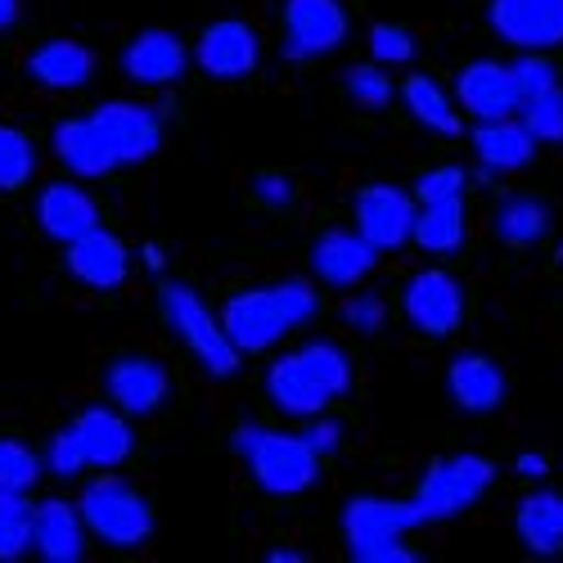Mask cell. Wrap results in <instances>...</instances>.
<instances>
[{
	"label": "cell",
	"mask_w": 563,
	"mask_h": 563,
	"mask_svg": "<svg viewBox=\"0 0 563 563\" xmlns=\"http://www.w3.org/2000/svg\"><path fill=\"white\" fill-rule=\"evenodd\" d=\"M352 388V361L339 343H307L302 352H289L279 356L271 369H266V393L271 401L285 410V415H298V419H316L324 415L334 397H343Z\"/></svg>",
	"instance_id": "cell-1"
},
{
	"label": "cell",
	"mask_w": 563,
	"mask_h": 563,
	"mask_svg": "<svg viewBox=\"0 0 563 563\" xmlns=\"http://www.w3.org/2000/svg\"><path fill=\"white\" fill-rule=\"evenodd\" d=\"M316 307H320V294H311V285H302V279H289V285L234 294L221 311V324L240 352H266L289 330L307 324L316 316Z\"/></svg>",
	"instance_id": "cell-2"
},
{
	"label": "cell",
	"mask_w": 563,
	"mask_h": 563,
	"mask_svg": "<svg viewBox=\"0 0 563 563\" xmlns=\"http://www.w3.org/2000/svg\"><path fill=\"white\" fill-rule=\"evenodd\" d=\"M410 528H424L415 496L410 500H388V496H356L343 509V532L347 550L361 563H415L419 554L401 545Z\"/></svg>",
	"instance_id": "cell-3"
},
{
	"label": "cell",
	"mask_w": 563,
	"mask_h": 563,
	"mask_svg": "<svg viewBox=\"0 0 563 563\" xmlns=\"http://www.w3.org/2000/svg\"><path fill=\"white\" fill-rule=\"evenodd\" d=\"M240 451L253 468V478L271 496H298L316 483L320 455L302 433H275V429H240Z\"/></svg>",
	"instance_id": "cell-4"
},
{
	"label": "cell",
	"mask_w": 563,
	"mask_h": 563,
	"mask_svg": "<svg viewBox=\"0 0 563 563\" xmlns=\"http://www.w3.org/2000/svg\"><path fill=\"white\" fill-rule=\"evenodd\" d=\"M492 478H496L492 460H487V455H474V451L433 460L429 474H424V483H419V492H415V505H419V514H424V523L455 519L460 509H468L474 500L487 496Z\"/></svg>",
	"instance_id": "cell-5"
},
{
	"label": "cell",
	"mask_w": 563,
	"mask_h": 563,
	"mask_svg": "<svg viewBox=\"0 0 563 563\" xmlns=\"http://www.w3.org/2000/svg\"><path fill=\"white\" fill-rule=\"evenodd\" d=\"M163 311H167V324L185 339V347H190L199 356V365L208 374H217V379H225V374L240 369V347H234V339L225 334V324L199 302L195 289L185 285H167L163 289Z\"/></svg>",
	"instance_id": "cell-6"
},
{
	"label": "cell",
	"mask_w": 563,
	"mask_h": 563,
	"mask_svg": "<svg viewBox=\"0 0 563 563\" xmlns=\"http://www.w3.org/2000/svg\"><path fill=\"white\" fill-rule=\"evenodd\" d=\"M81 519L109 545H140L154 532V514L122 478H100L81 496Z\"/></svg>",
	"instance_id": "cell-7"
},
{
	"label": "cell",
	"mask_w": 563,
	"mask_h": 563,
	"mask_svg": "<svg viewBox=\"0 0 563 563\" xmlns=\"http://www.w3.org/2000/svg\"><path fill=\"white\" fill-rule=\"evenodd\" d=\"M496 36L514 51H554L563 45V0H492Z\"/></svg>",
	"instance_id": "cell-8"
},
{
	"label": "cell",
	"mask_w": 563,
	"mask_h": 563,
	"mask_svg": "<svg viewBox=\"0 0 563 563\" xmlns=\"http://www.w3.org/2000/svg\"><path fill=\"white\" fill-rule=\"evenodd\" d=\"M455 96L478 122L514 118L523 109V90H519V77H514V64H500V59L464 64L460 77H455Z\"/></svg>",
	"instance_id": "cell-9"
},
{
	"label": "cell",
	"mask_w": 563,
	"mask_h": 563,
	"mask_svg": "<svg viewBox=\"0 0 563 563\" xmlns=\"http://www.w3.org/2000/svg\"><path fill=\"white\" fill-rule=\"evenodd\" d=\"M406 320L415 324L419 334H433L446 339L455 324L464 320V294H460V279L446 271H419L410 275V285L401 294Z\"/></svg>",
	"instance_id": "cell-10"
},
{
	"label": "cell",
	"mask_w": 563,
	"mask_h": 563,
	"mask_svg": "<svg viewBox=\"0 0 563 563\" xmlns=\"http://www.w3.org/2000/svg\"><path fill=\"white\" fill-rule=\"evenodd\" d=\"M285 55L289 59H316L330 55L347 36V14L339 0H285Z\"/></svg>",
	"instance_id": "cell-11"
},
{
	"label": "cell",
	"mask_w": 563,
	"mask_h": 563,
	"mask_svg": "<svg viewBox=\"0 0 563 563\" xmlns=\"http://www.w3.org/2000/svg\"><path fill=\"white\" fill-rule=\"evenodd\" d=\"M415 199L397 185H365L356 195V230L374 249H401L406 240H415Z\"/></svg>",
	"instance_id": "cell-12"
},
{
	"label": "cell",
	"mask_w": 563,
	"mask_h": 563,
	"mask_svg": "<svg viewBox=\"0 0 563 563\" xmlns=\"http://www.w3.org/2000/svg\"><path fill=\"white\" fill-rule=\"evenodd\" d=\"M257 32L249 23H212L203 36H199V68L208 77H221V81H234V77H249L257 68Z\"/></svg>",
	"instance_id": "cell-13"
},
{
	"label": "cell",
	"mask_w": 563,
	"mask_h": 563,
	"mask_svg": "<svg viewBox=\"0 0 563 563\" xmlns=\"http://www.w3.org/2000/svg\"><path fill=\"white\" fill-rule=\"evenodd\" d=\"M96 122L104 126L109 145L118 150L122 163H145V158H154L158 145H163V126H158L154 109H145V104H126V100L100 104V109H96Z\"/></svg>",
	"instance_id": "cell-14"
},
{
	"label": "cell",
	"mask_w": 563,
	"mask_h": 563,
	"mask_svg": "<svg viewBox=\"0 0 563 563\" xmlns=\"http://www.w3.org/2000/svg\"><path fill=\"white\" fill-rule=\"evenodd\" d=\"M374 253L379 249H374L361 230H330V234L316 240L311 266H316V275L324 279V285L347 289V285H356V279H365L374 271V262H379Z\"/></svg>",
	"instance_id": "cell-15"
},
{
	"label": "cell",
	"mask_w": 563,
	"mask_h": 563,
	"mask_svg": "<svg viewBox=\"0 0 563 563\" xmlns=\"http://www.w3.org/2000/svg\"><path fill=\"white\" fill-rule=\"evenodd\" d=\"M446 388H451V401L468 415H487L505 401V374L492 356L483 352H460L446 369Z\"/></svg>",
	"instance_id": "cell-16"
},
{
	"label": "cell",
	"mask_w": 563,
	"mask_h": 563,
	"mask_svg": "<svg viewBox=\"0 0 563 563\" xmlns=\"http://www.w3.org/2000/svg\"><path fill=\"white\" fill-rule=\"evenodd\" d=\"M126 266H131V257H126L122 240L109 230H100V225L68 244V271L90 289H118L126 279Z\"/></svg>",
	"instance_id": "cell-17"
},
{
	"label": "cell",
	"mask_w": 563,
	"mask_h": 563,
	"mask_svg": "<svg viewBox=\"0 0 563 563\" xmlns=\"http://www.w3.org/2000/svg\"><path fill=\"white\" fill-rule=\"evenodd\" d=\"M537 145L541 140L528 131L523 118H492V122H478L474 131V154L483 172H519L537 158Z\"/></svg>",
	"instance_id": "cell-18"
},
{
	"label": "cell",
	"mask_w": 563,
	"mask_h": 563,
	"mask_svg": "<svg viewBox=\"0 0 563 563\" xmlns=\"http://www.w3.org/2000/svg\"><path fill=\"white\" fill-rule=\"evenodd\" d=\"M86 541V519H81V505L68 500H41L36 505V537L32 550L45 563H77Z\"/></svg>",
	"instance_id": "cell-19"
},
{
	"label": "cell",
	"mask_w": 563,
	"mask_h": 563,
	"mask_svg": "<svg viewBox=\"0 0 563 563\" xmlns=\"http://www.w3.org/2000/svg\"><path fill=\"white\" fill-rule=\"evenodd\" d=\"M122 68L140 86H167V81H176L185 73V45L163 27L140 32L122 51Z\"/></svg>",
	"instance_id": "cell-20"
},
{
	"label": "cell",
	"mask_w": 563,
	"mask_h": 563,
	"mask_svg": "<svg viewBox=\"0 0 563 563\" xmlns=\"http://www.w3.org/2000/svg\"><path fill=\"white\" fill-rule=\"evenodd\" d=\"M55 154L77 172V176H104L113 172L122 158L118 150L109 145V135L96 118H73V122H59L55 126Z\"/></svg>",
	"instance_id": "cell-21"
},
{
	"label": "cell",
	"mask_w": 563,
	"mask_h": 563,
	"mask_svg": "<svg viewBox=\"0 0 563 563\" xmlns=\"http://www.w3.org/2000/svg\"><path fill=\"white\" fill-rule=\"evenodd\" d=\"M36 221L51 240L73 244L86 230L100 225V212H96V203H90V195H81L77 185H51V190L36 199Z\"/></svg>",
	"instance_id": "cell-22"
},
{
	"label": "cell",
	"mask_w": 563,
	"mask_h": 563,
	"mask_svg": "<svg viewBox=\"0 0 563 563\" xmlns=\"http://www.w3.org/2000/svg\"><path fill=\"white\" fill-rule=\"evenodd\" d=\"M109 397L126 410V415H150L158 410V401L167 397V369L154 361L126 356L109 369Z\"/></svg>",
	"instance_id": "cell-23"
},
{
	"label": "cell",
	"mask_w": 563,
	"mask_h": 563,
	"mask_svg": "<svg viewBox=\"0 0 563 563\" xmlns=\"http://www.w3.org/2000/svg\"><path fill=\"white\" fill-rule=\"evenodd\" d=\"M519 541L532 554H559L563 550V496L559 492H532L519 500Z\"/></svg>",
	"instance_id": "cell-24"
},
{
	"label": "cell",
	"mask_w": 563,
	"mask_h": 563,
	"mask_svg": "<svg viewBox=\"0 0 563 563\" xmlns=\"http://www.w3.org/2000/svg\"><path fill=\"white\" fill-rule=\"evenodd\" d=\"M90 51L81 41H45L41 51L27 59V73L41 81V86H51V90H77V86H86V77H90Z\"/></svg>",
	"instance_id": "cell-25"
},
{
	"label": "cell",
	"mask_w": 563,
	"mask_h": 563,
	"mask_svg": "<svg viewBox=\"0 0 563 563\" xmlns=\"http://www.w3.org/2000/svg\"><path fill=\"white\" fill-rule=\"evenodd\" d=\"M77 433H81V446H86V460L96 464V468H113L131 455V429H126V419L96 406V410H86L77 419Z\"/></svg>",
	"instance_id": "cell-26"
},
{
	"label": "cell",
	"mask_w": 563,
	"mask_h": 563,
	"mask_svg": "<svg viewBox=\"0 0 563 563\" xmlns=\"http://www.w3.org/2000/svg\"><path fill=\"white\" fill-rule=\"evenodd\" d=\"M401 100H406V109L415 113V122L419 126H429L433 135H460L464 131V118L455 113V104H451V96L433 81V77H410L406 86H401Z\"/></svg>",
	"instance_id": "cell-27"
},
{
	"label": "cell",
	"mask_w": 563,
	"mask_h": 563,
	"mask_svg": "<svg viewBox=\"0 0 563 563\" xmlns=\"http://www.w3.org/2000/svg\"><path fill=\"white\" fill-rule=\"evenodd\" d=\"M550 234V208L528 199V195H514L496 208V240L509 249H528L537 240Z\"/></svg>",
	"instance_id": "cell-28"
},
{
	"label": "cell",
	"mask_w": 563,
	"mask_h": 563,
	"mask_svg": "<svg viewBox=\"0 0 563 563\" xmlns=\"http://www.w3.org/2000/svg\"><path fill=\"white\" fill-rule=\"evenodd\" d=\"M415 244L424 253H455L464 244V199L424 203L415 217Z\"/></svg>",
	"instance_id": "cell-29"
},
{
	"label": "cell",
	"mask_w": 563,
	"mask_h": 563,
	"mask_svg": "<svg viewBox=\"0 0 563 563\" xmlns=\"http://www.w3.org/2000/svg\"><path fill=\"white\" fill-rule=\"evenodd\" d=\"M36 537V509L23 492H0V563H14L32 550Z\"/></svg>",
	"instance_id": "cell-30"
},
{
	"label": "cell",
	"mask_w": 563,
	"mask_h": 563,
	"mask_svg": "<svg viewBox=\"0 0 563 563\" xmlns=\"http://www.w3.org/2000/svg\"><path fill=\"white\" fill-rule=\"evenodd\" d=\"M519 118L528 122V131L541 140V145H563V86L545 90V96L523 100Z\"/></svg>",
	"instance_id": "cell-31"
},
{
	"label": "cell",
	"mask_w": 563,
	"mask_h": 563,
	"mask_svg": "<svg viewBox=\"0 0 563 563\" xmlns=\"http://www.w3.org/2000/svg\"><path fill=\"white\" fill-rule=\"evenodd\" d=\"M32 167H36L32 140L14 126H0V190H19V185H27Z\"/></svg>",
	"instance_id": "cell-32"
},
{
	"label": "cell",
	"mask_w": 563,
	"mask_h": 563,
	"mask_svg": "<svg viewBox=\"0 0 563 563\" xmlns=\"http://www.w3.org/2000/svg\"><path fill=\"white\" fill-rule=\"evenodd\" d=\"M41 478V460L23 442H0V492H27Z\"/></svg>",
	"instance_id": "cell-33"
},
{
	"label": "cell",
	"mask_w": 563,
	"mask_h": 563,
	"mask_svg": "<svg viewBox=\"0 0 563 563\" xmlns=\"http://www.w3.org/2000/svg\"><path fill=\"white\" fill-rule=\"evenodd\" d=\"M347 96L365 109H388L393 104V77L379 68V59L374 64H361L347 73Z\"/></svg>",
	"instance_id": "cell-34"
},
{
	"label": "cell",
	"mask_w": 563,
	"mask_h": 563,
	"mask_svg": "<svg viewBox=\"0 0 563 563\" xmlns=\"http://www.w3.org/2000/svg\"><path fill=\"white\" fill-rule=\"evenodd\" d=\"M514 77H519L523 100L545 96V90H554V86H559V68L545 59V51H523L519 59H514Z\"/></svg>",
	"instance_id": "cell-35"
},
{
	"label": "cell",
	"mask_w": 563,
	"mask_h": 563,
	"mask_svg": "<svg viewBox=\"0 0 563 563\" xmlns=\"http://www.w3.org/2000/svg\"><path fill=\"white\" fill-rule=\"evenodd\" d=\"M369 55L379 64H410L415 59V36L397 23H374L369 27Z\"/></svg>",
	"instance_id": "cell-36"
},
{
	"label": "cell",
	"mask_w": 563,
	"mask_h": 563,
	"mask_svg": "<svg viewBox=\"0 0 563 563\" xmlns=\"http://www.w3.org/2000/svg\"><path fill=\"white\" fill-rule=\"evenodd\" d=\"M464 185H468L464 167H433L415 180V195L419 203H442V199H464Z\"/></svg>",
	"instance_id": "cell-37"
},
{
	"label": "cell",
	"mask_w": 563,
	"mask_h": 563,
	"mask_svg": "<svg viewBox=\"0 0 563 563\" xmlns=\"http://www.w3.org/2000/svg\"><path fill=\"white\" fill-rule=\"evenodd\" d=\"M45 464H51V474H59V478H73V474H81V468L90 464V460H86V446H81L77 424H73V429H64V433H55Z\"/></svg>",
	"instance_id": "cell-38"
},
{
	"label": "cell",
	"mask_w": 563,
	"mask_h": 563,
	"mask_svg": "<svg viewBox=\"0 0 563 563\" xmlns=\"http://www.w3.org/2000/svg\"><path fill=\"white\" fill-rule=\"evenodd\" d=\"M343 316H347V324H352L356 334H379L388 307H384V298H374V294H356V298L343 307Z\"/></svg>",
	"instance_id": "cell-39"
},
{
	"label": "cell",
	"mask_w": 563,
	"mask_h": 563,
	"mask_svg": "<svg viewBox=\"0 0 563 563\" xmlns=\"http://www.w3.org/2000/svg\"><path fill=\"white\" fill-rule=\"evenodd\" d=\"M302 438L316 446V455H330V451H339V442H343V424H339V419H330V415H316L311 429H307Z\"/></svg>",
	"instance_id": "cell-40"
},
{
	"label": "cell",
	"mask_w": 563,
	"mask_h": 563,
	"mask_svg": "<svg viewBox=\"0 0 563 563\" xmlns=\"http://www.w3.org/2000/svg\"><path fill=\"white\" fill-rule=\"evenodd\" d=\"M257 199L271 203V208H285V203L294 199V180H289V176H275V172L257 176Z\"/></svg>",
	"instance_id": "cell-41"
},
{
	"label": "cell",
	"mask_w": 563,
	"mask_h": 563,
	"mask_svg": "<svg viewBox=\"0 0 563 563\" xmlns=\"http://www.w3.org/2000/svg\"><path fill=\"white\" fill-rule=\"evenodd\" d=\"M514 474H519V478H532V483H541V478L550 474V460H545L541 451H523L519 460H514Z\"/></svg>",
	"instance_id": "cell-42"
},
{
	"label": "cell",
	"mask_w": 563,
	"mask_h": 563,
	"mask_svg": "<svg viewBox=\"0 0 563 563\" xmlns=\"http://www.w3.org/2000/svg\"><path fill=\"white\" fill-rule=\"evenodd\" d=\"M14 19H19V0H0V32L14 27Z\"/></svg>",
	"instance_id": "cell-43"
},
{
	"label": "cell",
	"mask_w": 563,
	"mask_h": 563,
	"mask_svg": "<svg viewBox=\"0 0 563 563\" xmlns=\"http://www.w3.org/2000/svg\"><path fill=\"white\" fill-rule=\"evenodd\" d=\"M145 266H150V271H163V249H158V244L145 249Z\"/></svg>",
	"instance_id": "cell-44"
},
{
	"label": "cell",
	"mask_w": 563,
	"mask_h": 563,
	"mask_svg": "<svg viewBox=\"0 0 563 563\" xmlns=\"http://www.w3.org/2000/svg\"><path fill=\"white\" fill-rule=\"evenodd\" d=\"M271 559H275V563H298V559H302V554H294V550H275V554H271Z\"/></svg>",
	"instance_id": "cell-45"
},
{
	"label": "cell",
	"mask_w": 563,
	"mask_h": 563,
	"mask_svg": "<svg viewBox=\"0 0 563 563\" xmlns=\"http://www.w3.org/2000/svg\"><path fill=\"white\" fill-rule=\"evenodd\" d=\"M554 257H559V266H563V244H559V253H554Z\"/></svg>",
	"instance_id": "cell-46"
}]
</instances>
